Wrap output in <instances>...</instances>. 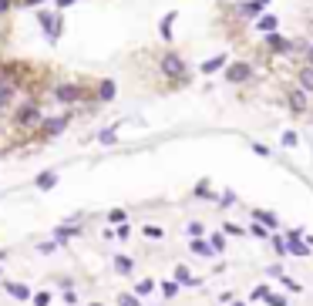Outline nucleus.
Here are the masks:
<instances>
[{"instance_id": "obj_1", "label": "nucleus", "mask_w": 313, "mask_h": 306, "mask_svg": "<svg viewBox=\"0 0 313 306\" xmlns=\"http://www.w3.org/2000/svg\"><path fill=\"white\" fill-rule=\"evenodd\" d=\"M162 71L169 74V78H182V74H185L182 57H178V54H165V57H162Z\"/></svg>"}, {"instance_id": "obj_2", "label": "nucleus", "mask_w": 313, "mask_h": 306, "mask_svg": "<svg viewBox=\"0 0 313 306\" xmlns=\"http://www.w3.org/2000/svg\"><path fill=\"white\" fill-rule=\"evenodd\" d=\"M40 114H37V108L34 105H24L20 111H17V125H31V121H37Z\"/></svg>"}, {"instance_id": "obj_3", "label": "nucleus", "mask_w": 313, "mask_h": 306, "mask_svg": "<svg viewBox=\"0 0 313 306\" xmlns=\"http://www.w3.org/2000/svg\"><path fill=\"white\" fill-rule=\"evenodd\" d=\"M78 95L81 91L74 88V84H61V88H57V101H78Z\"/></svg>"}, {"instance_id": "obj_4", "label": "nucleus", "mask_w": 313, "mask_h": 306, "mask_svg": "<svg viewBox=\"0 0 313 306\" xmlns=\"http://www.w3.org/2000/svg\"><path fill=\"white\" fill-rule=\"evenodd\" d=\"M226 78L229 81H246L249 78V64H233L229 71H226Z\"/></svg>"}, {"instance_id": "obj_5", "label": "nucleus", "mask_w": 313, "mask_h": 306, "mask_svg": "<svg viewBox=\"0 0 313 306\" xmlns=\"http://www.w3.org/2000/svg\"><path fill=\"white\" fill-rule=\"evenodd\" d=\"M289 108L293 111H306V91H293L289 95Z\"/></svg>"}, {"instance_id": "obj_6", "label": "nucleus", "mask_w": 313, "mask_h": 306, "mask_svg": "<svg viewBox=\"0 0 313 306\" xmlns=\"http://www.w3.org/2000/svg\"><path fill=\"white\" fill-rule=\"evenodd\" d=\"M10 98H14V84L0 81V108H7V105H10Z\"/></svg>"}, {"instance_id": "obj_7", "label": "nucleus", "mask_w": 313, "mask_h": 306, "mask_svg": "<svg viewBox=\"0 0 313 306\" xmlns=\"http://www.w3.org/2000/svg\"><path fill=\"white\" fill-rule=\"evenodd\" d=\"M300 91H313V67L300 71Z\"/></svg>"}, {"instance_id": "obj_8", "label": "nucleus", "mask_w": 313, "mask_h": 306, "mask_svg": "<svg viewBox=\"0 0 313 306\" xmlns=\"http://www.w3.org/2000/svg\"><path fill=\"white\" fill-rule=\"evenodd\" d=\"M289 252H297V256H306V246L300 242V232H289Z\"/></svg>"}, {"instance_id": "obj_9", "label": "nucleus", "mask_w": 313, "mask_h": 306, "mask_svg": "<svg viewBox=\"0 0 313 306\" xmlns=\"http://www.w3.org/2000/svg\"><path fill=\"white\" fill-rule=\"evenodd\" d=\"M64 125H68V118H54V121H48V135H57V131H64Z\"/></svg>"}, {"instance_id": "obj_10", "label": "nucleus", "mask_w": 313, "mask_h": 306, "mask_svg": "<svg viewBox=\"0 0 313 306\" xmlns=\"http://www.w3.org/2000/svg\"><path fill=\"white\" fill-rule=\"evenodd\" d=\"M270 48L273 51H289V40H283L280 34H273V37H270Z\"/></svg>"}, {"instance_id": "obj_11", "label": "nucleus", "mask_w": 313, "mask_h": 306, "mask_svg": "<svg viewBox=\"0 0 313 306\" xmlns=\"http://www.w3.org/2000/svg\"><path fill=\"white\" fill-rule=\"evenodd\" d=\"M222 64H226V57H212V61H206V64H202V71H206V74H212L216 67H222Z\"/></svg>"}, {"instance_id": "obj_12", "label": "nucleus", "mask_w": 313, "mask_h": 306, "mask_svg": "<svg viewBox=\"0 0 313 306\" xmlns=\"http://www.w3.org/2000/svg\"><path fill=\"white\" fill-rule=\"evenodd\" d=\"M54 182H57V178L51 175V172H44V175L37 178V185H40V189H51V185H54Z\"/></svg>"}, {"instance_id": "obj_13", "label": "nucleus", "mask_w": 313, "mask_h": 306, "mask_svg": "<svg viewBox=\"0 0 313 306\" xmlns=\"http://www.w3.org/2000/svg\"><path fill=\"white\" fill-rule=\"evenodd\" d=\"M192 249H195V252H202V256H212V252H216L212 246H206V242H192Z\"/></svg>"}, {"instance_id": "obj_14", "label": "nucleus", "mask_w": 313, "mask_h": 306, "mask_svg": "<svg viewBox=\"0 0 313 306\" xmlns=\"http://www.w3.org/2000/svg\"><path fill=\"white\" fill-rule=\"evenodd\" d=\"M115 95V84H111V81H104V84H101V98H104V101H108V98H111Z\"/></svg>"}, {"instance_id": "obj_15", "label": "nucleus", "mask_w": 313, "mask_h": 306, "mask_svg": "<svg viewBox=\"0 0 313 306\" xmlns=\"http://www.w3.org/2000/svg\"><path fill=\"white\" fill-rule=\"evenodd\" d=\"M259 27H263V31H273V27H276V17H263V20H259Z\"/></svg>"}, {"instance_id": "obj_16", "label": "nucleus", "mask_w": 313, "mask_h": 306, "mask_svg": "<svg viewBox=\"0 0 313 306\" xmlns=\"http://www.w3.org/2000/svg\"><path fill=\"white\" fill-rule=\"evenodd\" d=\"M189 236H192V239H195V236H202V222H189Z\"/></svg>"}, {"instance_id": "obj_17", "label": "nucleus", "mask_w": 313, "mask_h": 306, "mask_svg": "<svg viewBox=\"0 0 313 306\" xmlns=\"http://www.w3.org/2000/svg\"><path fill=\"white\" fill-rule=\"evenodd\" d=\"M162 293H165V296H175L178 286H175V283H165V286H162Z\"/></svg>"}, {"instance_id": "obj_18", "label": "nucleus", "mask_w": 313, "mask_h": 306, "mask_svg": "<svg viewBox=\"0 0 313 306\" xmlns=\"http://www.w3.org/2000/svg\"><path fill=\"white\" fill-rule=\"evenodd\" d=\"M118 269H121V273H128V269H131V259H125V256H118Z\"/></svg>"}, {"instance_id": "obj_19", "label": "nucleus", "mask_w": 313, "mask_h": 306, "mask_svg": "<svg viewBox=\"0 0 313 306\" xmlns=\"http://www.w3.org/2000/svg\"><path fill=\"white\" fill-rule=\"evenodd\" d=\"M266 303H270V306H283L286 299H283V296H273V293H270V296H266Z\"/></svg>"}, {"instance_id": "obj_20", "label": "nucleus", "mask_w": 313, "mask_h": 306, "mask_svg": "<svg viewBox=\"0 0 313 306\" xmlns=\"http://www.w3.org/2000/svg\"><path fill=\"white\" fill-rule=\"evenodd\" d=\"M121 306H138V303H135L131 296H121Z\"/></svg>"}, {"instance_id": "obj_21", "label": "nucleus", "mask_w": 313, "mask_h": 306, "mask_svg": "<svg viewBox=\"0 0 313 306\" xmlns=\"http://www.w3.org/2000/svg\"><path fill=\"white\" fill-rule=\"evenodd\" d=\"M7 7H10V0H0V14H4Z\"/></svg>"}, {"instance_id": "obj_22", "label": "nucleus", "mask_w": 313, "mask_h": 306, "mask_svg": "<svg viewBox=\"0 0 313 306\" xmlns=\"http://www.w3.org/2000/svg\"><path fill=\"white\" fill-rule=\"evenodd\" d=\"M310 64H313V48H310Z\"/></svg>"}, {"instance_id": "obj_23", "label": "nucleus", "mask_w": 313, "mask_h": 306, "mask_svg": "<svg viewBox=\"0 0 313 306\" xmlns=\"http://www.w3.org/2000/svg\"><path fill=\"white\" fill-rule=\"evenodd\" d=\"M27 4H40V0H27Z\"/></svg>"}, {"instance_id": "obj_24", "label": "nucleus", "mask_w": 313, "mask_h": 306, "mask_svg": "<svg viewBox=\"0 0 313 306\" xmlns=\"http://www.w3.org/2000/svg\"><path fill=\"white\" fill-rule=\"evenodd\" d=\"M233 306H246V303H233Z\"/></svg>"}]
</instances>
